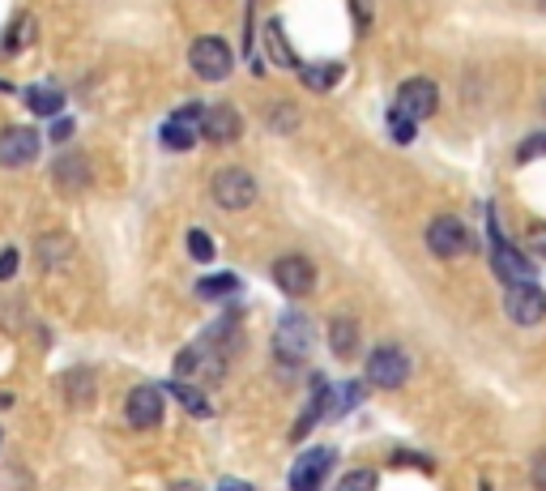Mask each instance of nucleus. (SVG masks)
Wrapping results in <instances>:
<instances>
[{"mask_svg": "<svg viewBox=\"0 0 546 491\" xmlns=\"http://www.w3.org/2000/svg\"><path fill=\"white\" fill-rule=\"evenodd\" d=\"M504 308L517 325H538L546 316V291H538L534 282H517V287H508Z\"/></svg>", "mask_w": 546, "mask_h": 491, "instance_id": "13", "label": "nucleus"}, {"mask_svg": "<svg viewBox=\"0 0 546 491\" xmlns=\"http://www.w3.org/2000/svg\"><path fill=\"white\" fill-rule=\"evenodd\" d=\"M201 133H205V141H214V146H231V141H239V133H244V116H239L231 103H218L205 112Z\"/></svg>", "mask_w": 546, "mask_h": 491, "instance_id": "14", "label": "nucleus"}, {"mask_svg": "<svg viewBox=\"0 0 546 491\" xmlns=\"http://www.w3.org/2000/svg\"><path fill=\"white\" fill-rule=\"evenodd\" d=\"M39 158V133L26 124H9L0 129V167H26Z\"/></svg>", "mask_w": 546, "mask_h": 491, "instance_id": "9", "label": "nucleus"}, {"mask_svg": "<svg viewBox=\"0 0 546 491\" xmlns=\"http://www.w3.org/2000/svg\"><path fill=\"white\" fill-rule=\"evenodd\" d=\"M273 282H278L291 299H299L316 287V265L308 257H278L273 261Z\"/></svg>", "mask_w": 546, "mask_h": 491, "instance_id": "12", "label": "nucleus"}, {"mask_svg": "<svg viewBox=\"0 0 546 491\" xmlns=\"http://www.w3.org/2000/svg\"><path fill=\"white\" fill-rule=\"evenodd\" d=\"M542 154H546V133H538V137L521 141V150H517V163H534V158H542Z\"/></svg>", "mask_w": 546, "mask_h": 491, "instance_id": "27", "label": "nucleus"}, {"mask_svg": "<svg viewBox=\"0 0 546 491\" xmlns=\"http://www.w3.org/2000/svg\"><path fill=\"white\" fill-rule=\"evenodd\" d=\"M56 176H60V184H64V193H77V188L86 184V158H60L56 163Z\"/></svg>", "mask_w": 546, "mask_h": 491, "instance_id": "21", "label": "nucleus"}, {"mask_svg": "<svg viewBox=\"0 0 546 491\" xmlns=\"http://www.w3.org/2000/svg\"><path fill=\"white\" fill-rule=\"evenodd\" d=\"M26 107H30L35 116H47V120H52V116H60L64 94H60L56 86H30V90H26Z\"/></svg>", "mask_w": 546, "mask_h": 491, "instance_id": "17", "label": "nucleus"}, {"mask_svg": "<svg viewBox=\"0 0 546 491\" xmlns=\"http://www.w3.org/2000/svg\"><path fill=\"white\" fill-rule=\"evenodd\" d=\"M9 402H13V398H9V393H0V410H5V406H9Z\"/></svg>", "mask_w": 546, "mask_h": 491, "instance_id": "36", "label": "nucleus"}, {"mask_svg": "<svg viewBox=\"0 0 546 491\" xmlns=\"http://www.w3.org/2000/svg\"><path fill=\"white\" fill-rule=\"evenodd\" d=\"M210 193H214V201L222 205V210H248V205L256 201V180L244 167H227V171H218L214 176Z\"/></svg>", "mask_w": 546, "mask_h": 491, "instance_id": "6", "label": "nucleus"}, {"mask_svg": "<svg viewBox=\"0 0 546 491\" xmlns=\"http://www.w3.org/2000/svg\"><path fill=\"white\" fill-rule=\"evenodd\" d=\"M333 462H337L333 449H308L291 466V491H320V487H325V479H329Z\"/></svg>", "mask_w": 546, "mask_h": 491, "instance_id": "10", "label": "nucleus"}, {"mask_svg": "<svg viewBox=\"0 0 546 491\" xmlns=\"http://www.w3.org/2000/svg\"><path fill=\"white\" fill-rule=\"evenodd\" d=\"M188 252H192V257H197L201 265H210V261H214V240H210V235H205L201 227H192V231H188Z\"/></svg>", "mask_w": 546, "mask_h": 491, "instance_id": "24", "label": "nucleus"}, {"mask_svg": "<svg viewBox=\"0 0 546 491\" xmlns=\"http://www.w3.org/2000/svg\"><path fill=\"white\" fill-rule=\"evenodd\" d=\"M175 491H197V487H192V483H188V487H175Z\"/></svg>", "mask_w": 546, "mask_h": 491, "instance_id": "37", "label": "nucleus"}, {"mask_svg": "<svg viewBox=\"0 0 546 491\" xmlns=\"http://www.w3.org/2000/svg\"><path fill=\"white\" fill-rule=\"evenodd\" d=\"M69 137H73V120L60 116V120L52 124V141H69Z\"/></svg>", "mask_w": 546, "mask_h": 491, "instance_id": "34", "label": "nucleus"}, {"mask_svg": "<svg viewBox=\"0 0 546 491\" xmlns=\"http://www.w3.org/2000/svg\"><path fill=\"white\" fill-rule=\"evenodd\" d=\"M312 346H316V325L303 312H286L278 321V334H273V355L282 363H303Z\"/></svg>", "mask_w": 546, "mask_h": 491, "instance_id": "1", "label": "nucleus"}, {"mask_svg": "<svg viewBox=\"0 0 546 491\" xmlns=\"http://www.w3.org/2000/svg\"><path fill=\"white\" fill-rule=\"evenodd\" d=\"M337 491H376V470H355V474H346V479L337 483Z\"/></svg>", "mask_w": 546, "mask_h": 491, "instance_id": "26", "label": "nucleus"}, {"mask_svg": "<svg viewBox=\"0 0 546 491\" xmlns=\"http://www.w3.org/2000/svg\"><path fill=\"white\" fill-rule=\"evenodd\" d=\"M239 291V278L235 274H214V278H201L197 282V295L201 299H222V295H235Z\"/></svg>", "mask_w": 546, "mask_h": 491, "instance_id": "22", "label": "nucleus"}, {"mask_svg": "<svg viewBox=\"0 0 546 491\" xmlns=\"http://www.w3.org/2000/svg\"><path fill=\"white\" fill-rule=\"evenodd\" d=\"M367 380L376 389H401L410 380V355L401 346H376L367 359Z\"/></svg>", "mask_w": 546, "mask_h": 491, "instance_id": "5", "label": "nucleus"}, {"mask_svg": "<svg viewBox=\"0 0 546 491\" xmlns=\"http://www.w3.org/2000/svg\"><path fill=\"white\" fill-rule=\"evenodd\" d=\"M124 415H128V423H133L137 432L158 427V423H163V389H158V385H137L133 393H128V402H124Z\"/></svg>", "mask_w": 546, "mask_h": 491, "instance_id": "11", "label": "nucleus"}, {"mask_svg": "<svg viewBox=\"0 0 546 491\" xmlns=\"http://www.w3.org/2000/svg\"><path fill=\"white\" fill-rule=\"evenodd\" d=\"M18 265H22L18 248H5V252H0V282H9L13 274H18Z\"/></svg>", "mask_w": 546, "mask_h": 491, "instance_id": "28", "label": "nucleus"}, {"mask_svg": "<svg viewBox=\"0 0 546 491\" xmlns=\"http://www.w3.org/2000/svg\"><path fill=\"white\" fill-rule=\"evenodd\" d=\"M30 43H35V18H18L5 35V52H18V47H30Z\"/></svg>", "mask_w": 546, "mask_h": 491, "instance_id": "23", "label": "nucleus"}, {"mask_svg": "<svg viewBox=\"0 0 546 491\" xmlns=\"http://www.w3.org/2000/svg\"><path fill=\"white\" fill-rule=\"evenodd\" d=\"M329 351L337 355V359H355L359 355V342H363V334H359V321H355V316H333V321H329Z\"/></svg>", "mask_w": 546, "mask_h": 491, "instance_id": "15", "label": "nucleus"}, {"mask_svg": "<svg viewBox=\"0 0 546 491\" xmlns=\"http://www.w3.org/2000/svg\"><path fill=\"white\" fill-rule=\"evenodd\" d=\"M265 47H269V60H273V65H282V69H303V60L295 56V47L286 43L278 18L265 22Z\"/></svg>", "mask_w": 546, "mask_h": 491, "instance_id": "16", "label": "nucleus"}, {"mask_svg": "<svg viewBox=\"0 0 546 491\" xmlns=\"http://www.w3.org/2000/svg\"><path fill=\"white\" fill-rule=\"evenodd\" d=\"M167 393H175V398L184 402V410H192L197 419H210L214 415V406H210V398H205L201 389H192V385H184V380H175V385H167Z\"/></svg>", "mask_w": 546, "mask_h": 491, "instance_id": "20", "label": "nucleus"}, {"mask_svg": "<svg viewBox=\"0 0 546 491\" xmlns=\"http://www.w3.org/2000/svg\"><path fill=\"white\" fill-rule=\"evenodd\" d=\"M397 112L401 116H410V120H427V116H436V107H440V90L436 82H427V77H410V82H401L397 86Z\"/></svg>", "mask_w": 546, "mask_h": 491, "instance_id": "7", "label": "nucleus"}, {"mask_svg": "<svg viewBox=\"0 0 546 491\" xmlns=\"http://www.w3.org/2000/svg\"><path fill=\"white\" fill-rule=\"evenodd\" d=\"M491 265H495V274H500L508 287H517V282H534V265H529V257L521 248H512L500 235L495 214H491Z\"/></svg>", "mask_w": 546, "mask_h": 491, "instance_id": "3", "label": "nucleus"}, {"mask_svg": "<svg viewBox=\"0 0 546 491\" xmlns=\"http://www.w3.org/2000/svg\"><path fill=\"white\" fill-rule=\"evenodd\" d=\"M427 248L436 252L440 261H453V257H465V252L474 248V240H470V227L461 223V218H453V214H440L436 223L427 227Z\"/></svg>", "mask_w": 546, "mask_h": 491, "instance_id": "4", "label": "nucleus"}, {"mask_svg": "<svg viewBox=\"0 0 546 491\" xmlns=\"http://www.w3.org/2000/svg\"><path fill=\"white\" fill-rule=\"evenodd\" d=\"M295 124H299V112H295V107H278V112H273V129H278V133H291Z\"/></svg>", "mask_w": 546, "mask_h": 491, "instance_id": "29", "label": "nucleus"}, {"mask_svg": "<svg viewBox=\"0 0 546 491\" xmlns=\"http://www.w3.org/2000/svg\"><path fill=\"white\" fill-rule=\"evenodd\" d=\"M299 82L308 86L312 94H325V90H333L337 82H342V65H303Z\"/></svg>", "mask_w": 546, "mask_h": 491, "instance_id": "18", "label": "nucleus"}, {"mask_svg": "<svg viewBox=\"0 0 546 491\" xmlns=\"http://www.w3.org/2000/svg\"><path fill=\"white\" fill-rule=\"evenodd\" d=\"M188 60H192V73H197L201 82H222V77H231V69H235L231 43L218 39V35H205V39L192 43Z\"/></svg>", "mask_w": 546, "mask_h": 491, "instance_id": "2", "label": "nucleus"}, {"mask_svg": "<svg viewBox=\"0 0 546 491\" xmlns=\"http://www.w3.org/2000/svg\"><path fill=\"white\" fill-rule=\"evenodd\" d=\"M73 257V240L64 231H56V235H43L39 240V261L52 269V265H60V261H69Z\"/></svg>", "mask_w": 546, "mask_h": 491, "instance_id": "19", "label": "nucleus"}, {"mask_svg": "<svg viewBox=\"0 0 546 491\" xmlns=\"http://www.w3.org/2000/svg\"><path fill=\"white\" fill-rule=\"evenodd\" d=\"M218 491H252V487H248V483H235V479H222Z\"/></svg>", "mask_w": 546, "mask_h": 491, "instance_id": "35", "label": "nucleus"}, {"mask_svg": "<svg viewBox=\"0 0 546 491\" xmlns=\"http://www.w3.org/2000/svg\"><path fill=\"white\" fill-rule=\"evenodd\" d=\"M201 120H205V107H197V103H188V107H180V112H175L167 124H163V146L167 150H192L197 146V141L205 137L201 133Z\"/></svg>", "mask_w": 546, "mask_h": 491, "instance_id": "8", "label": "nucleus"}, {"mask_svg": "<svg viewBox=\"0 0 546 491\" xmlns=\"http://www.w3.org/2000/svg\"><path fill=\"white\" fill-rule=\"evenodd\" d=\"M525 240H529V248H534L538 257H546V227H542V223L529 227V231H525Z\"/></svg>", "mask_w": 546, "mask_h": 491, "instance_id": "31", "label": "nucleus"}, {"mask_svg": "<svg viewBox=\"0 0 546 491\" xmlns=\"http://www.w3.org/2000/svg\"><path fill=\"white\" fill-rule=\"evenodd\" d=\"M350 9H355V22H359V30L372 26V0H350Z\"/></svg>", "mask_w": 546, "mask_h": 491, "instance_id": "32", "label": "nucleus"}, {"mask_svg": "<svg viewBox=\"0 0 546 491\" xmlns=\"http://www.w3.org/2000/svg\"><path fill=\"white\" fill-rule=\"evenodd\" d=\"M393 462H410L419 470H431V457H419V453H393Z\"/></svg>", "mask_w": 546, "mask_h": 491, "instance_id": "33", "label": "nucleus"}, {"mask_svg": "<svg viewBox=\"0 0 546 491\" xmlns=\"http://www.w3.org/2000/svg\"><path fill=\"white\" fill-rule=\"evenodd\" d=\"M414 129H419V120L401 116L397 107H393V112H389V133H393V137L401 141V146H410V141H414Z\"/></svg>", "mask_w": 546, "mask_h": 491, "instance_id": "25", "label": "nucleus"}, {"mask_svg": "<svg viewBox=\"0 0 546 491\" xmlns=\"http://www.w3.org/2000/svg\"><path fill=\"white\" fill-rule=\"evenodd\" d=\"M529 479H534L538 491H546V449L534 457V462H529Z\"/></svg>", "mask_w": 546, "mask_h": 491, "instance_id": "30", "label": "nucleus"}]
</instances>
